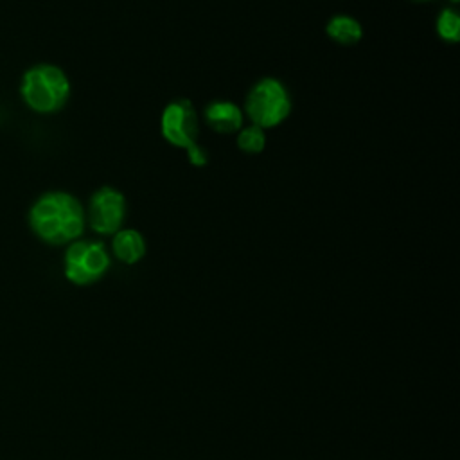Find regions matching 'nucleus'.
Returning <instances> with one entry per match:
<instances>
[{"instance_id":"9b49d317","label":"nucleus","mask_w":460,"mask_h":460,"mask_svg":"<svg viewBox=\"0 0 460 460\" xmlns=\"http://www.w3.org/2000/svg\"><path fill=\"white\" fill-rule=\"evenodd\" d=\"M437 34L446 43H456L460 40V16L453 7H446L438 13L435 23Z\"/></svg>"},{"instance_id":"6e6552de","label":"nucleus","mask_w":460,"mask_h":460,"mask_svg":"<svg viewBox=\"0 0 460 460\" xmlns=\"http://www.w3.org/2000/svg\"><path fill=\"white\" fill-rule=\"evenodd\" d=\"M111 250L124 264H135L146 255V239L135 228H120L113 234Z\"/></svg>"},{"instance_id":"f8f14e48","label":"nucleus","mask_w":460,"mask_h":460,"mask_svg":"<svg viewBox=\"0 0 460 460\" xmlns=\"http://www.w3.org/2000/svg\"><path fill=\"white\" fill-rule=\"evenodd\" d=\"M413 2H428V0H413Z\"/></svg>"},{"instance_id":"1a4fd4ad","label":"nucleus","mask_w":460,"mask_h":460,"mask_svg":"<svg viewBox=\"0 0 460 460\" xmlns=\"http://www.w3.org/2000/svg\"><path fill=\"white\" fill-rule=\"evenodd\" d=\"M327 36L340 45H354L363 38L361 23L350 14H336L325 25Z\"/></svg>"},{"instance_id":"f03ea898","label":"nucleus","mask_w":460,"mask_h":460,"mask_svg":"<svg viewBox=\"0 0 460 460\" xmlns=\"http://www.w3.org/2000/svg\"><path fill=\"white\" fill-rule=\"evenodd\" d=\"M160 133L165 142L183 149L194 167H203L207 164V151L198 144V111L190 101L176 99L164 108L160 115Z\"/></svg>"},{"instance_id":"f257e3e1","label":"nucleus","mask_w":460,"mask_h":460,"mask_svg":"<svg viewBox=\"0 0 460 460\" xmlns=\"http://www.w3.org/2000/svg\"><path fill=\"white\" fill-rule=\"evenodd\" d=\"M29 221L45 243L65 244L83 234L84 210L68 192H47L32 205Z\"/></svg>"},{"instance_id":"0eeeda50","label":"nucleus","mask_w":460,"mask_h":460,"mask_svg":"<svg viewBox=\"0 0 460 460\" xmlns=\"http://www.w3.org/2000/svg\"><path fill=\"white\" fill-rule=\"evenodd\" d=\"M203 120L216 133L228 135L243 128L244 113H243V108H239L232 101H212L203 110Z\"/></svg>"},{"instance_id":"ddd939ff","label":"nucleus","mask_w":460,"mask_h":460,"mask_svg":"<svg viewBox=\"0 0 460 460\" xmlns=\"http://www.w3.org/2000/svg\"><path fill=\"white\" fill-rule=\"evenodd\" d=\"M456 2H458V0H453V4H456Z\"/></svg>"},{"instance_id":"39448f33","label":"nucleus","mask_w":460,"mask_h":460,"mask_svg":"<svg viewBox=\"0 0 460 460\" xmlns=\"http://www.w3.org/2000/svg\"><path fill=\"white\" fill-rule=\"evenodd\" d=\"M110 268L106 246L99 241H74L65 253V275L72 284L97 282Z\"/></svg>"},{"instance_id":"7ed1b4c3","label":"nucleus","mask_w":460,"mask_h":460,"mask_svg":"<svg viewBox=\"0 0 460 460\" xmlns=\"http://www.w3.org/2000/svg\"><path fill=\"white\" fill-rule=\"evenodd\" d=\"M68 95V77L54 65H36L29 68L22 79V97L34 111H58L66 102Z\"/></svg>"},{"instance_id":"9d476101","label":"nucleus","mask_w":460,"mask_h":460,"mask_svg":"<svg viewBox=\"0 0 460 460\" xmlns=\"http://www.w3.org/2000/svg\"><path fill=\"white\" fill-rule=\"evenodd\" d=\"M237 147L246 155H259L266 147V129L248 124L237 131Z\"/></svg>"},{"instance_id":"20e7f679","label":"nucleus","mask_w":460,"mask_h":460,"mask_svg":"<svg viewBox=\"0 0 460 460\" xmlns=\"http://www.w3.org/2000/svg\"><path fill=\"white\" fill-rule=\"evenodd\" d=\"M243 113L262 129L282 124L291 113V97L286 84L275 77L259 79L246 93Z\"/></svg>"},{"instance_id":"423d86ee","label":"nucleus","mask_w":460,"mask_h":460,"mask_svg":"<svg viewBox=\"0 0 460 460\" xmlns=\"http://www.w3.org/2000/svg\"><path fill=\"white\" fill-rule=\"evenodd\" d=\"M126 217V198L113 187L97 189L88 205V223L93 232L110 235L122 228Z\"/></svg>"}]
</instances>
